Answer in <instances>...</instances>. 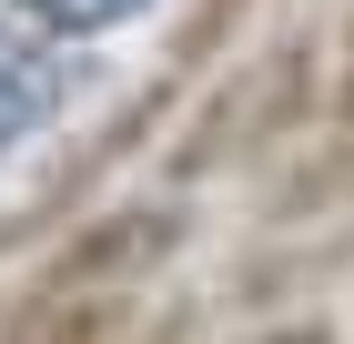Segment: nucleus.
Returning a JSON list of instances; mask_svg holds the SVG:
<instances>
[{
    "label": "nucleus",
    "mask_w": 354,
    "mask_h": 344,
    "mask_svg": "<svg viewBox=\"0 0 354 344\" xmlns=\"http://www.w3.org/2000/svg\"><path fill=\"white\" fill-rule=\"evenodd\" d=\"M172 243H183V212L172 203H132V212H111V223H91V233L41 273V293H132Z\"/></svg>",
    "instance_id": "nucleus-1"
},
{
    "label": "nucleus",
    "mask_w": 354,
    "mask_h": 344,
    "mask_svg": "<svg viewBox=\"0 0 354 344\" xmlns=\"http://www.w3.org/2000/svg\"><path fill=\"white\" fill-rule=\"evenodd\" d=\"M334 102H344V122H354V30H344V71H334Z\"/></svg>",
    "instance_id": "nucleus-5"
},
{
    "label": "nucleus",
    "mask_w": 354,
    "mask_h": 344,
    "mask_svg": "<svg viewBox=\"0 0 354 344\" xmlns=\"http://www.w3.org/2000/svg\"><path fill=\"white\" fill-rule=\"evenodd\" d=\"M30 30H122V21H142L152 0H10Z\"/></svg>",
    "instance_id": "nucleus-3"
},
{
    "label": "nucleus",
    "mask_w": 354,
    "mask_h": 344,
    "mask_svg": "<svg viewBox=\"0 0 354 344\" xmlns=\"http://www.w3.org/2000/svg\"><path fill=\"white\" fill-rule=\"evenodd\" d=\"M243 344H334L324 324H273V334H243Z\"/></svg>",
    "instance_id": "nucleus-4"
},
{
    "label": "nucleus",
    "mask_w": 354,
    "mask_h": 344,
    "mask_svg": "<svg viewBox=\"0 0 354 344\" xmlns=\"http://www.w3.org/2000/svg\"><path fill=\"white\" fill-rule=\"evenodd\" d=\"M51 111H61V61H51V41H30L21 21H0V152L30 142Z\"/></svg>",
    "instance_id": "nucleus-2"
}]
</instances>
